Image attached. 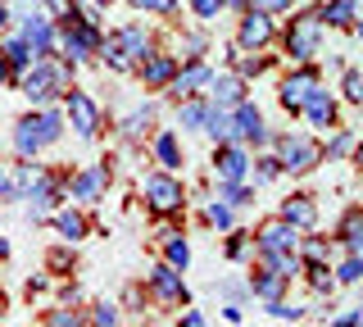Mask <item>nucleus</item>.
Wrapping results in <instances>:
<instances>
[{
	"label": "nucleus",
	"instance_id": "15",
	"mask_svg": "<svg viewBox=\"0 0 363 327\" xmlns=\"http://www.w3.org/2000/svg\"><path fill=\"white\" fill-rule=\"evenodd\" d=\"M232 118H236V141H245V145H268L272 141L268 123H264V114H259V105H250V96L232 109Z\"/></svg>",
	"mask_w": 363,
	"mask_h": 327
},
{
	"label": "nucleus",
	"instance_id": "27",
	"mask_svg": "<svg viewBox=\"0 0 363 327\" xmlns=\"http://www.w3.org/2000/svg\"><path fill=\"white\" fill-rule=\"evenodd\" d=\"M204 132H209L213 145H218V141H236V118H232V109H218V105H213L209 118H204Z\"/></svg>",
	"mask_w": 363,
	"mask_h": 327
},
{
	"label": "nucleus",
	"instance_id": "52",
	"mask_svg": "<svg viewBox=\"0 0 363 327\" xmlns=\"http://www.w3.org/2000/svg\"><path fill=\"white\" fill-rule=\"evenodd\" d=\"M5 196H9V168L0 164V200H5Z\"/></svg>",
	"mask_w": 363,
	"mask_h": 327
},
{
	"label": "nucleus",
	"instance_id": "54",
	"mask_svg": "<svg viewBox=\"0 0 363 327\" xmlns=\"http://www.w3.org/2000/svg\"><path fill=\"white\" fill-rule=\"evenodd\" d=\"M223 9H241V14H245V9H250V0H223Z\"/></svg>",
	"mask_w": 363,
	"mask_h": 327
},
{
	"label": "nucleus",
	"instance_id": "46",
	"mask_svg": "<svg viewBox=\"0 0 363 327\" xmlns=\"http://www.w3.org/2000/svg\"><path fill=\"white\" fill-rule=\"evenodd\" d=\"M86 323H100V327H105V323H118V304H96V309L86 314Z\"/></svg>",
	"mask_w": 363,
	"mask_h": 327
},
{
	"label": "nucleus",
	"instance_id": "20",
	"mask_svg": "<svg viewBox=\"0 0 363 327\" xmlns=\"http://www.w3.org/2000/svg\"><path fill=\"white\" fill-rule=\"evenodd\" d=\"M304 118H309V128H336V100H332V92H323V87H318V92L304 100V109H300Z\"/></svg>",
	"mask_w": 363,
	"mask_h": 327
},
{
	"label": "nucleus",
	"instance_id": "21",
	"mask_svg": "<svg viewBox=\"0 0 363 327\" xmlns=\"http://www.w3.org/2000/svg\"><path fill=\"white\" fill-rule=\"evenodd\" d=\"M286 287H291V277H281L277 268H268V264H259V273H250V291H255L259 300H281Z\"/></svg>",
	"mask_w": 363,
	"mask_h": 327
},
{
	"label": "nucleus",
	"instance_id": "8",
	"mask_svg": "<svg viewBox=\"0 0 363 327\" xmlns=\"http://www.w3.org/2000/svg\"><path fill=\"white\" fill-rule=\"evenodd\" d=\"M41 187H64V177H55L45 164L37 160H23L14 164V177H9V196L5 200H28L32 191H41Z\"/></svg>",
	"mask_w": 363,
	"mask_h": 327
},
{
	"label": "nucleus",
	"instance_id": "34",
	"mask_svg": "<svg viewBox=\"0 0 363 327\" xmlns=\"http://www.w3.org/2000/svg\"><path fill=\"white\" fill-rule=\"evenodd\" d=\"M304 277H309V287L318 291V296H332V291L340 287V282L327 273V264H304Z\"/></svg>",
	"mask_w": 363,
	"mask_h": 327
},
{
	"label": "nucleus",
	"instance_id": "31",
	"mask_svg": "<svg viewBox=\"0 0 363 327\" xmlns=\"http://www.w3.org/2000/svg\"><path fill=\"white\" fill-rule=\"evenodd\" d=\"M164 259H168L173 268H182V273H186V264H191V245L182 241L177 232H164Z\"/></svg>",
	"mask_w": 363,
	"mask_h": 327
},
{
	"label": "nucleus",
	"instance_id": "28",
	"mask_svg": "<svg viewBox=\"0 0 363 327\" xmlns=\"http://www.w3.org/2000/svg\"><path fill=\"white\" fill-rule=\"evenodd\" d=\"M55 232H60L64 241L73 245V241H82V236L91 232V223H86V218H82L77 209H60V214H55Z\"/></svg>",
	"mask_w": 363,
	"mask_h": 327
},
{
	"label": "nucleus",
	"instance_id": "18",
	"mask_svg": "<svg viewBox=\"0 0 363 327\" xmlns=\"http://www.w3.org/2000/svg\"><path fill=\"white\" fill-rule=\"evenodd\" d=\"M204 96H209L218 109H236L245 100V77L241 73H213L209 87H204Z\"/></svg>",
	"mask_w": 363,
	"mask_h": 327
},
{
	"label": "nucleus",
	"instance_id": "30",
	"mask_svg": "<svg viewBox=\"0 0 363 327\" xmlns=\"http://www.w3.org/2000/svg\"><path fill=\"white\" fill-rule=\"evenodd\" d=\"M150 118H155V105H141V109H132V114L128 118H123V137H128V141H141L145 137V132H150Z\"/></svg>",
	"mask_w": 363,
	"mask_h": 327
},
{
	"label": "nucleus",
	"instance_id": "11",
	"mask_svg": "<svg viewBox=\"0 0 363 327\" xmlns=\"http://www.w3.org/2000/svg\"><path fill=\"white\" fill-rule=\"evenodd\" d=\"M255 250L259 255H281V250H300V228L295 223H286L277 214V218H268L264 228L255 232Z\"/></svg>",
	"mask_w": 363,
	"mask_h": 327
},
{
	"label": "nucleus",
	"instance_id": "43",
	"mask_svg": "<svg viewBox=\"0 0 363 327\" xmlns=\"http://www.w3.org/2000/svg\"><path fill=\"white\" fill-rule=\"evenodd\" d=\"M132 9H145V14H177V0H128Z\"/></svg>",
	"mask_w": 363,
	"mask_h": 327
},
{
	"label": "nucleus",
	"instance_id": "6",
	"mask_svg": "<svg viewBox=\"0 0 363 327\" xmlns=\"http://www.w3.org/2000/svg\"><path fill=\"white\" fill-rule=\"evenodd\" d=\"M318 69L313 64H295V73H286L277 82V100H281V109H286V114H300L304 109V100H309L313 92H318Z\"/></svg>",
	"mask_w": 363,
	"mask_h": 327
},
{
	"label": "nucleus",
	"instance_id": "2",
	"mask_svg": "<svg viewBox=\"0 0 363 327\" xmlns=\"http://www.w3.org/2000/svg\"><path fill=\"white\" fill-rule=\"evenodd\" d=\"M60 137H64V114L50 109V105L14 123V150L23 155V160H37L45 145H55Z\"/></svg>",
	"mask_w": 363,
	"mask_h": 327
},
{
	"label": "nucleus",
	"instance_id": "39",
	"mask_svg": "<svg viewBox=\"0 0 363 327\" xmlns=\"http://www.w3.org/2000/svg\"><path fill=\"white\" fill-rule=\"evenodd\" d=\"M350 150H354V132H345V128H340L336 137L327 141V150H323V155H327V160H345Z\"/></svg>",
	"mask_w": 363,
	"mask_h": 327
},
{
	"label": "nucleus",
	"instance_id": "24",
	"mask_svg": "<svg viewBox=\"0 0 363 327\" xmlns=\"http://www.w3.org/2000/svg\"><path fill=\"white\" fill-rule=\"evenodd\" d=\"M0 55L9 60V73H28L32 64H37V50L28 46V37H23V32H18V37H5V41H0Z\"/></svg>",
	"mask_w": 363,
	"mask_h": 327
},
{
	"label": "nucleus",
	"instance_id": "19",
	"mask_svg": "<svg viewBox=\"0 0 363 327\" xmlns=\"http://www.w3.org/2000/svg\"><path fill=\"white\" fill-rule=\"evenodd\" d=\"M177 55H164V50H155V55H145L141 64H136V73H141V82L145 87H168L173 82V73H177Z\"/></svg>",
	"mask_w": 363,
	"mask_h": 327
},
{
	"label": "nucleus",
	"instance_id": "38",
	"mask_svg": "<svg viewBox=\"0 0 363 327\" xmlns=\"http://www.w3.org/2000/svg\"><path fill=\"white\" fill-rule=\"evenodd\" d=\"M336 282H340V287H354V282H363V255H350L345 264L336 268Z\"/></svg>",
	"mask_w": 363,
	"mask_h": 327
},
{
	"label": "nucleus",
	"instance_id": "26",
	"mask_svg": "<svg viewBox=\"0 0 363 327\" xmlns=\"http://www.w3.org/2000/svg\"><path fill=\"white\" fill-rule=\"evenodd\" d=\"M318 14H323L327 28H354L359 23V0H327Z\"/></svg>",
	"mask_w": 363,
	"mask_h": 327
},
{
	"label": "nucleus",
	"instance_id": "10",
	"mask_svg": "<svg viewBox=\"0 0 363 327\" xmlns=\"http://www.w3.org/2000/svg\"><path fill=\"white\" fill-rule=\"evenodd\" d=\"M109 177H113L109 160H105V164H91V168H82V173H73V177L64 182V196H68V200H82V205H91V200L105 196Z\"/></svg>",
	"mask_w": 363,
	"mask_h": 327
},
{
	"label": "nucleus",
	"instance_id": "33",
	"mask_svg": "<svg viewBox=\"0 0 363 327\" xmlns=\"http://www.w3.org/2000/svg\"><path fill=\"white\" fill-rule=\"evenodd\" d=\"M327 255H332V241H323V236H300V259L304 264H327Z\"/></svg>",
	"mask_w": 363,
	"mask_h": 327
},
{
	"label": "nucleus",
	"instance_id": "42",
	"mask_svg": "<svg viewBox=\"0 0 363 327\" xmlns=\"http://www.w3.org/2000/svg\"><path fill=\"white\" fill-rule=\"evenodd\" d=\"M250 255H255V236L232 232V241H227V259H250Z\"/></svg>",
	"mask_w": 363,
	"mask_h": 327
},
{
	"label": "nucleus",
	"instance_id": "4",
	"mask_svg": "<svg viewBox=\"0 0 363 327\" xmlns=\"http://www.w3.org/2000/svg\"><path fill=\"white\" fill-rule=\"evenodd\" d=\"M272 145H277L281 173H291V177H304L323 164V145L313 137H304V132H281V137H272Z\"/></svg>",
	"mask_w": 363,
	"mask_h": 327
},
{
	"label": "nucleus",
	"instance_id": "45",
	"mask_svg": "<svg viewBox=\"0 0 363 327\" xmlns=\"http://www.w3.org/2000/svg\"><path fill=\"white\" fill-rule=\"evenodd\" d=\"M191 14L209 23V18H218V14H223V0H191Z\"/></svg>",
	"mask_w": 363,
	"mask_h": 327
},
{
	"label": "nucleus",
	"instance_id": "58",
	"mask_svg": "<svg viewBox=\"0 0 363 327\" xmlns=\"http://www.w3.org/2000/svg\"><path fill=\"white\" fill-rule=\"evenodd\" d=\"M354 32H359V41H363V18H359V23H354Z\"/></svg>",
	"mask_w": 363,
	"mask_h": 327
},
{
	"label": "nucleus",
	"instance_id": "3",
	"mask_svg": "<svg viewBox=\"0 0 363 327\" xmlns=\"http://www.w3.org/2000/svg\"><path fill=\"white\" fill-rule=\"evenodd\" d=\"M323 14L318 9H304V14H295L291 23H286V60L291 64H309L318 50H323Z\"/></svg>",
	"mask_w": 363,
	"mask_h": 327
},
{
	"label": "nucleus",
	"instance_id": "12",
	"mask_svg": "<svg viewBox=\"0 0 363 327\" xmlns=\"http://www.w3.org/2000/svg\"><path fill=\"white\" fill-rule=\"evenodd\" d=\"M213 173H218V182H245L250 177L245 141H218L213 145Z\"/></svg>",
	"mask_w": 363,
	"mask_h": 327
},
{
	"label": "nucleus",
	"instance_id": "23",
	"mask_svg": "<svg viewBox=\"0 0 363 327\" xmlns=\"http://www.w3.org/2000/svg\"><path fill=\"white\" fill-rule=\"evenodd\" d=\"M150 150H155V160H159V168H168V173H177V168L186 164V160H182V141H177V132H173V128L155 132Z\"/></svg>",
	"mask_w": 363,
	"mask_h": 327
},
{
	"label": "nucleus",
	"instance_id": "49",
	"mask_svg": "<svg viewBox=\"0 0 363 327\" xmlns=\"http://www.w3.org/2000/svg\"><path fill=\"white\" fill-rule=\"evenodd\" d=\"M332 323H340V327H359L363 323V309H350V314H336Z\"/></svg>",
	"mask_w": 363,
	"mask_h": 327
},
{
	"label": "nucleus",
	"instance_id": "36",
	"mask_svg": "<svg viewBox=\"0 0 363 327\" xmlns=\"http://www.w3.org/2000/svg\"><path fill=\"white\" fill-rule=\"evenodd\" d=\"M204 218L213 223V228H223V232H232V205H227V200H218L213 196L209 205H204Z\"/></svg>",
	"mask_w": 363,
	"mask_h": 327
},
{
	"label": "nucleus",
	"instance_id": "48",
	"mask_svg": "<svg viewBox=\"0 0 363 327\" xmlns=\"http://www.w3.org/2000/svg\"><path fill=\"white\" fill-rule=\"evenodd\" d=\"M45 323H55V327H77V323H86L82 314H73V309H55V314H45Z\"/></svg>",
	"mask_w": 363,
	"mask_h": 327
},
{
	"label": "nucleus",
	"instance_id": "35",
	"mask_svg": "<svg viewBox=\"0 0 363 327\" xmlns=\"http://www.w3.org/2000/svg\"><path fill=\"white\" fill-rule=\"evenodd\" d=\"M250 173H255V187L272 182V177H281V160L277 155H259V160H250Z\"/></svg>",
	"mask_w": 363,
	"mask_h": 327
},
{
	"label": "nucleus",
	"instance_id": "13",
	"mask_svg": "<svg viewBox=\"0 0 363 327\" xmlns=\"http://www.w3.org/2000/svg\"><path fill=\"white\" fill-rule=\"evenodd\" d=\"M209 77H213V69H209L204 60H182V64H177V73H173V82H168V96H173V100L204 96Z\"/></svg>",
	"mask_w": 363,
	"mask_h": 327
},
{
	"label": "nucleus",
	"instance_id": "9",
	"mask_svg": "<svg viewBox=\"0 0 363 327\" xmlns=\"http://www.w3.org/2000/svg\"><path fill=\"white\" fill-rule=\"evenodd\" d=\"M18 23H23V37H28V46L37 50V60L55 55V46H60V28H55V18L45 14V9H28V14H18Z\"/></svg>",
	"mask_w": 363,
	"mask_h": 327
},
{
	"label": "nucleus",
	"instance_id": "57",
	"mask_svg": "<svg viewBox=\"0 0 363 327\" xmlns=\"http://www.w3.org/2000/svg\"><path fill=\"white\" fill-rule=\"evenodd\" d=\"M0 259H9V241H5V236H0Z\"/></svg>",
	"mask_w": 363,
	"mask_h": 327
},
{
	"label": "nucleus",
	"instance_id": "47",
	"mask_svg": "<svg viewBox=\"0 0 363 327\" xmlns=\"http://www.w3.org/2000/svg\"><path fill=\"white\" fill-rule=\"evenodd\" d=\"M295 0H250V9H264V14H291Z\"/></svg>",
	"mask_w": 363,
	"mask_h": 327
},
{
	"label": "nucleus",
	"instance_id": "41",
	"mask_svg": "<svg viewBox=\"0 0 363 327\" xmlns=\"http://www.w3.org/2000/svg\"><path fill=\"white\" fill-rule=\"evenodd\" d=\"M336 236H340V241H354V236H363V209H350L345 218H340Z\"/></svg>",
	"mask_w": 363,
	"mask_h": 327
},
{
	"label": "nucleus",
	"instance_id": "50",
	"mask_svg": "<svg viewBox=\"0 0 363 327\" xmlns=\"http://www.w3.org/2000/svg\"><path fill=\"white\" fill-rule=\"evenodd\" d=\"M14 18H18V14H14V5H9V0H0V32L14 23Z\"/></svg>",
	"mask_w": 363,
	"mask_h": 327
},
{
	"label": "nucleus",
	"instance_id": "56",
	"mask_svg": "<svg viewBox=\"0 0 363 327\" xmlns=\"http://www.w3.org/2000/svg\"><path fill=\"white\" fill-rule=\"evenodd\" d=\"M354 164H363V141H354Z\"/></svg>",
	"mask_w": 363,
	"mask_h": 327
},
{
	"label": "nucleus",
	"instance_id": "14",
	"mask_svg": "<svg viewBox=\"0 0 363 327\" xmlns=\"http://www.w3.org/2000/svg\"><path fill=\"white\" fill-rule=\"evenodd\" d=\"M272 37H277L272 14H264V9H245L241 28H236V46H241V50H264Z\"/></svg>",
	"mask_w": 363,
	"mask_h": 327
},
{
	"label": "nucleus",
	"instance_id": "55",
	"mask_svg": "<svg viewBox=\"0 0 363 327\" xmlns=\"http://www.w3.org/2000/svg\"><path fill=\"white\" fill-rule=\"evenodd\" d=\"M5 82H9V60L0 55V87H5Z\"/></svg>",
	"mask_w": 363,
	"mask_h": 327
},
{
	"label": "nucleus",
	"instance_id": "53",
	"mask_svg": "<svg viewBox=\"0 0 363 327\" xmlns=\"http://www.w3.org/2000/svg\"><path fill=\"white\" fill-rule=\"evenodd\" d=\"M50 268H68V250H55L50 255Z\"/></svg>",
	"mask_w": 363,
	"mask_h": 327
},
{
	"label": "nucleus",
	"instance_id": "40",
	"mask_svg": "<svg viewBox=\"0 0 363 327\" xmlns=\"http://www.w3.org/2000/svg\"><path fill=\"white\" fill-rule=\"evenodd\" d=\"M268 318H277V323H300L304 309H300V304H286V300H268Z\"/></svg>",
	"mask_w": 363,
	"mask_h": 327
},
{
	"label": "nucleus",
	"instance_id": "51",
	"mask_svg": "<svg viewBox=\"0 0 363 327\" xmlns=\"http://www.w3.org/2000/svg\"><path fill=\"white\" fill-rule=\"evenodd\" d=\"M182 323H186V327H204V314L200 309H186V314H182Z\"/></svg>",
	"mask_w": 363,
	"mask_h": 327
},
{
	"label": "nucleus",
	"instance_id": "25",
	"mask_svg": "<svg viewBox=\"0 0 363 327\" xmlns=\"http://www.w3.org/2000/svg\"><path fill=\"white\" fill-rule=\"evenodd\" d=\"M177 123H182V132H204V118H209V109H213V100L209 96H186V100H177Z\"/></svg>",
	"mask_w": 363,
	"mask_h": 327
},
{
	"label": "nucleus",
	"instance_id": "17",
	"mask_svg": "<svg viewBox=\"0 0 363 327\" xmlns=\"http://www.w3.org/2000/svg\"><path fill=\"white\" fill-rule=\"evenodd\" d=\"M109 37L118 41V50L128 55V64H132V69L145 60V55H155V41H150V28H145V23H123L118 32H109Z\"/></svg>",
	"mask_w": 363,
	"mask_h": 327
},
{
	"label": "nucleus",
	"instance_id": "32",
	"mask_svg": "<svg viewBox=\"0 0 363 327\" xmlns=\"http://www.w3.org/2000/svg\"><path fill=\"white\" fill-rule=\"evenodd\" d=\"M218 200H227L232 209L255 205V187H250V182H218Z\"/></svg>",
	"mask_w": 363,
	"mask_h": 327
},
{
	"label": "nucleus",
	"instance_id": "37",
	"mask_svg": "<svg viewBox=\"0 0 363 327\" xmlns=\"http://www.w3.org/2000/svg\"><path fill=\"white\" fill-rule=\"evenodd\" d=\"M340 96H345L350 105H363V73L359 69H345V77H340Z\"/></svg>",
	"mask_w": 363,
	"mask_h": 327
},
{
	"label": "nucleus",
	"instance_id": "1",
	"mask_svg": "<svg viewBox=\"0 0 363 327\" xmlns=\"http://www.w3.org/2000/svg\"><path fill=\"white\" fill-rule=\"evenodd\" d=\"M18 82H23V96H28L37 109H45V105H55V100H64V92L73 87V64L68 60L55 64L50 55H45V60H37Z\"/></svg>",
	"mask_w": 363,
	"mask_h": 327
},
{
	"label": "nucleus",
	"instance_id": "29",
	"mask_svg": "<svg viewBox=\"0 0 363 327\" xmlns=\"http://www.w3.org/2000/svg\"><path fill=\"white\" fill-rule=\"evenodd\" d=\"M227 55H232V64H236V73H241V77H259V73H268L272 69V55H245L241 46H232V50H227Z\"/></svg>",
	"mask_w": 363,
	"mask_h": 327
},
{
	"label": "nucleus",
	"instance_id": "22",
	"mask_svg": "<svg viewBox=\"0 0 363 327\" xmlns=\"http://www.w3.org/2000/svg\"><path fill=\"white\" fill-rule=\"evenodd\" d=\"M281 218H286V223H295V228H300V232H313L318 228V205H313V200L309 196H291V200H281Z\"/></svg>",
	"mask_w": 363,
	"mask_h": 327
},
{
	"label": "nucleus",
	"instance_id": "16",
	"mask_svg": "<svg viewBox=\"0 0 363 327\" xmlns=\"http://www.w3.org/2000/svg\"><path fill=\"white\" fill-rule=\"evenodd\" d=\"M150 296L164 300V304H186L191 291H186V282H182V268H173V264L164 259V264L150 273Z\"/></svg>",
	"mask_w": 363,
	"mask_h": 327
},
{
	"label": "nucleus",
	"instance_id": "7",
	"mask_svg": "<svg viewBox=\"0 0 363 327\" xmlns=\"http://www.w3.org/2000/svg\"><path fill=\"white\" fill-rule=\"evenodd\" d=\"M64 123H68V128H73L82 141H91V137L100 132V105H96L86 92L68 87V92H64Z\"/></svg>",
	"mask_w": 363,
	"mask_h": 327
},
{
	"label": "nucleus",
	"instance_id": "44",
	"mask_svg": "<svg viewBox=\"0 0 363 327\" xmlns=\"http://www.w3.org/2000/svg\"><path fill=\"white\" fill-rule=\"evenodd\" d=\"M200 55H204V37H200V32H186V37H182V55H177V60H200Z\"/></svg>",
	"mask_w": 363,
	"mask_h": 327
},
{
	"label": "nucleus",
	"instance_id": "5",
	"mask_svg": "<svg viewBox=\"0 0 363 327\" xmlns=\"http://www.w3.org/2000/svg\"><path fill=\"white\" fill-rule=\"evenodd\" d=\"M141 196H145V205H150V214H159V218H168V214H177L182 205H186V191H182V182L168 173V168H159V173H145Z\"/></svg>",
	"mask_w": 363,
	"mask_h": 327
}]
</instances>
